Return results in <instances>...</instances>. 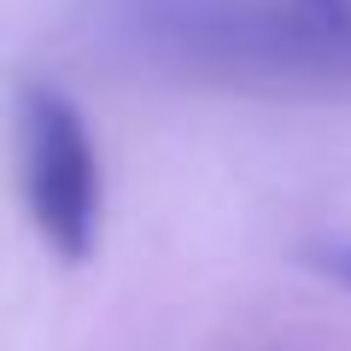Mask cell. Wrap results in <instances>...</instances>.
<instances>
[{"label":"cell","mask_w":351,"mask_h":351,"mask_svg":"<svg viewBox=\"0 0 351 351\" xmlns=\"http://www.w3.org/2000/svg\"><path fill=\"white\" fill-rule=\"evenodd\" d=\"M152 29L193 64L351 82V0H164Z\"/></svg>","instance_id":"6da1fadb"},{"label":"cell","mask_w":351,"mask_h":351,"mask_svg":"<svg viewBox=\"0 0 351 351\" xmlns=\"http://www.w3.org/2000/svg\"><path fill=\"white\" fill-rule=\"evenodd\" d=\"M18 117V188L36 217L41 240L59 258H88L100 246V211H106V176H100V147L88 135L82 106L59 82H18L12 94Z\"/></svg>","instance_id":"7a4b0ae2"},{"label":"cell","mask_w":351,"mask_h":351,"mask_svg":"<svg viewBox=\"0 0 351 351\" xmlns=\"http://www.w3.org/2000/svg\"><path fill=\"white\" fill-rule=\"evenodd\" d=\"M311 263L322 269V276H334L339 287L351 293V234H339V240H322V246H311Z\"/></svg>","instance_id":"3957f363"}]
</instances>
